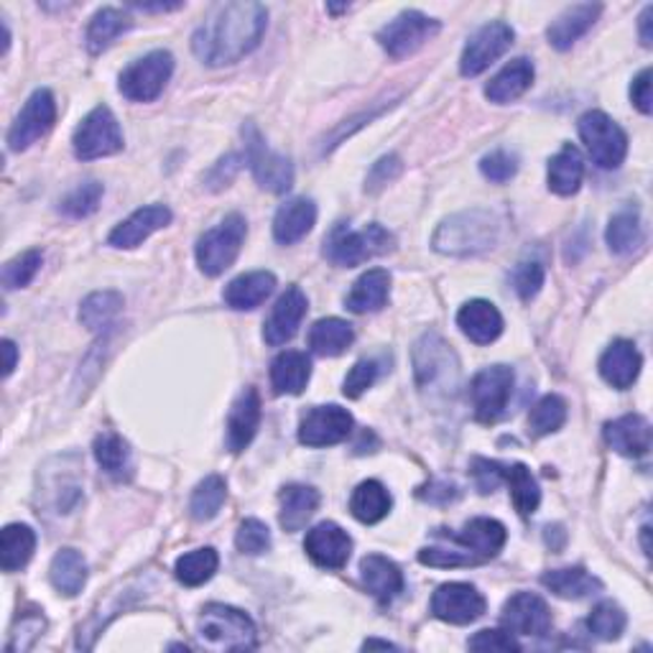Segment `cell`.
Instances as JSON below:
<instances>
[{
    "label": "cell",
    "instance_id": "1",
    "mask_svg": "<svg viewBox=\"0 0 653 653\" xmlns=\"http://www.w3.org/2000/svg\"><path fill=\"white\" fill-rule=\"evenodd\" d=\"M268 11L253 0L220 3L205 15L192 36V49L207 67L236 65L261 44Z\"/></svg>",
    "mask_w": 653,
    "mask_h": 653
},
{
    "label": "cell",
    "instance_id": "2",
    "mask_svg": "<svg viewBox=\"0 0 653 653\" xmlns=\"http://www.w3.org/2000/svg\"><path fill=\"white\" fill-rule=\"evenodd\" d=\"M497 236H501V220L490 209H468L442 222L432 245L437 253L468 259L495 248Z\"/></svg>",
    "mask_w": 653,
    "mask_h": 653
},
{
    "label": "cell",
    "instance_id": "3",
    "mask_svg": "<svg viewBox=\"0 0 653 653\" xmlns=\"http://www.w3.org/2000/svg\"><path fill=\"white\" fill-rule=\"evenodd\" d=\"M197 635L202 646L215 651H248L259 641V628L248 612L230 608V605L209 603L202 610Z\"/></svg>",
    "mask_w": 653,
    "mask_h": 653
},
{
    "label": "cell",
    "instance_id": "4",
    "mask_svg": "<svg viewBox=\"0 0 653 653\" xmlns=\"http://www.w3.org/2000/svg\"><path fill=\"white\" fill-rule=\"evenodd\" d=\"M393 248V236L383 225L373 222L363 230L347 228L345 222L334 225L330 236L324 238V259L334 263V266L353 268L360 263L378 259V255L388 253Z\"/></svg>",
    "mask_w": 653,
    "mask_h": 653
},
{
    "label": "cell",
    "instance_id": "5",
    "mask_svg": "<svg viewBox=\"0 0 653 653\" xmlns=\"http://www.w3.org/2000/svg\"><path fill=\"white\" fill-rule=\"evenodd\" d=\"M414 370L416 383L422 391L432 393H455L457 380H460V363H457L455 350L447 345L439 334H424L414 347Z\"/></svg>",
    "mask_w": 653,
    "mask_h": 653
},
{
    "label": "cell",
    "instance_id": "6",
    "mask_svg": "<svg viewBox=\"0 0 653 653\" xmlns=\"http://www.w3.org/2000/svg\"><path fill=\"white\" fill-rule=\"evenodd\" d=\"M248 222L243 215L232 213L220 225L207 230L197 240V266L205 276H220L228 271L240 255L245 243Z\"/></svg>",
    "mask_w": 653,
    "mask_h": 653
},
{
    "label": "cell",
    "instance_id": "7",
    "mask_svg": "<svg viewBox=\"0 0 653 653\" xmlns=\"http://www.w3.org/2000/svg\"><path fill=\"white\" fill-rule=\"evenodd\" d=\"M75 157L80 161H92L113 157L123 151V130L113 111L107 105H98L95 111L84 115L72 138Z\"/></svg>",
    "mask_w": 653,
    "mask_h": 653
},
{
    "label": "cell",
    "instance_id": "8",
    "mask_svg": "<svg viewBox=\"0 0 653 653\" xmlns=\"http://www.w3.org/2000/svg\"><path fill=\"white\" fill-rule=\"evenodd\" d=\"M580 138L585 141L589 157L600 169H618L626 161L628 136L610 115L603 111H589L577 123Z\"/></svg>",
    "mask_w": 653,
    "mask_h": 653
},
{
    "label": "cell",
    "instance_id": "9",
    "mask_svg": "<svg viewBox=\"0 0 653 653\" xmlns=\"http://www.w3.org/2000/svg\"><path fill=\"white\" fill-rule=\"evenodd\" d=\"M171 75H174V57L169 51L157 49L146 54L121 75L123 98L134 103H153L167 88Z\"/></svg>",
    "mask_w": 653,
    "mask_h": 653
},
{
    "label": "cell",
    "instance_id": "10",
    "mask_svg": "<svg viewBox=\"0 0 653 653\" xmlns=\"http://www.w3.org/2000/svg\"><path fill=\"white\" fill-rule=\"evenodd\" d=\"M243 136H245L248 167H251L255 182H259L261 190H268L274 194L289 192L291 184H294L291 161L286 157H282V153L271 151L266 146V141H263L261 130L255 128L253 123H245Z\"/></svg>",
    "mask_w": 653,
    "mask_h": 653
},
{
    "label": "cell",
    "instance_id": "11",
    "mask_svg": "<svg viewBox=\"0 0 653 653\" xmlns=\"http://www.w3.org/2000/svg\"><path fill=\"white\" fill-rule=\"evenodd\" d=\"M513 380L516 376L508 365H490L472 378L470 399L480 424H495L505 414L513 393Z\"/></svg>",
    "mask_w": 653,
    "mask_h": 653
},
{
    "label": "cell",
    "instance_id": "12",
    "mask_svg": "<svg viewBox=\"0 0 653 653\" xmlns=\"http://www.w3.org/2000/svg\"><path fill=\"white\" fill-rule=\"evenodd\" d=\"M437 31L439 21L429 19L422 11H403L378 31V42L388 57L403 59L422 49L432 36H437Z\"/></svg>",
    "mask_w": 653,
    "mask_h": 653
},
{
    "label": "cell",
    "instance_id": "13",
    "mask_svg": "<svg viewBox=\"0 0 653 653\" xmlns=\"http://www.w3.org/2000/svg\"><path fill=\"white\" fill-rule=\"evenodd\" d=\"M445 539H449V543H455V547H460V557L465 559V564L472 566L501 554L505 541H508V531L495 518H472L470 524H465L460 534H447Z\"/></svg>",
    "mask_w": 653,
    "mask_h": 653
},
{
    "label": "cell",
    "instance_id": "14",
    "mask_svg": "<svg viewBox=\"0 0 653 653\" xmlns=\"http://www.w3.org/2000/svg\"><path fill=\"white\" fill-rule=\"evenodd\" d=\"M57 121V103L49 90H36L28 98V103L23 105L19 118L8 130V146L13 151H26L31 144H36L38 138H44L54 128Z\"/></svg>",
    "mask_w": 653,
    "mask_h": 653
},
{
    "label": "cell",
    "instance_id": "15",
    "mask_svg": "<svg viewBox=\"0 0 653 653\" xmlns=\"http://www.w3.org/2000/svg\"><path fill=\"white\" fill-rule=\"evenodd\" d=\"M353 432V414L347 409L330 403V406H314L301 416L299 442L307 447H332L345 442Z\"/></svg>",
    "mask_w": 653,
    "mask_h": 653
},
{
    "label": "cell",
    "instance_id": "16",
    "mask_svg": "<svg viewBox=\"0 0 653 653\" xmlns=\"http://www.w3.org/2000/svg\"><path fill=\"white\" fill-rule=\"evenodd\" d=\"M485 608V597L468 582H449V585L437 587V593L432 597L434 618L452 626H468L472 620L483 618Z\"/></svg>",
    "mask_w": 653,
    "mask_h": 653
},
{
    "label": "cell",
    "instance_id": "17",
    "mask_svg": "<svg viewBox=\"0 0 653 653\" xmlns=\"http://www.w3.org/2000/svg\"><path fill=\"white\" fill-rule=\"evenodd\" d=\"M513 44V28L503 21L485 23L483 28H478V34L470 38L465 46L460 59V72L465 77H478L493 65L495 59H501Z\"/></svg>",
    "mask_w": 653,
    "mask_h": 653
},
{
    "label": "cell",
    "instance_id": "18",
    "mask_svg": "<svg viewBox=\"0 0 653 653\" xmlns=\"http://www.w3.org/2000/svg\"><path fill=\"white\" fill-rule=\"evenodd\" d=\"M503 626L513 635H547L551 631V610L543 597L516 593L503 605Z\"/></svg>",
    "mask_w": 653,
    "mask_h": 653
},
{
    "label": "cell",
    "instance_id": "19",
    "mask_svg": "<svg viewBox=\"0 0 653 653\" xmlns=\"http://www.w3.org/2000/svg\"><path fill=\"white\" fill-rule=\"evenodd\" d=\"M309 301L305 291L299 286H289L282 297H278L276 307L271 309L266 324H263V340L268 342L271 347L286 345V342L294 340V334L299 332L301 320H305Z\"/></svg>",
    "mask_w": 653,
    "mask_h": 653
},
{
    "label": "cell",
    "instance_id": "20",
    "mask_svg": "<svg viewBox=\"0 0 653 653\" xmlns=\"http://www.w3.org/2000/svg\"><path fill=\"white\" fill-rule=\"evenodd\" d=\"M305 551L317 566L324 570H342L347 564L350 551H353V539L347 531L332 520L317 524L305 539Z\"/></svg>",
    "mask_w": 653,
    "mask_h": 653
},
{
    "label": "cell",
    "instance_id": "21",
    "mask_svg": "<svg viewBox=\"0 0 653 653\" xmlns=\"http://www.w3.org/2000/svg\"><path fill=\"white\" fill-rule=\"evenodd\" d=\"M605 442L623 457H646L651 449V424L641 414H626L605 424Z\"/></svg>",
    "mask_w": 653,
    "mask_h": 653
},
{
    "label": "cell",
    "instance_id": "22",
    "mask_svg": "<svg viewBox=\"0 0 653 653\" xmlns=\"http://www.w3.org/2000/svg\"><path fill=\"white\" fill-rule=\"evenodd\" d=\"M643 357L631 340H616L600 357V376L618 391L631 388L639 380Z\"/></svg>",
    "mask_w": 653,
    "mask_h": 653
},
{
    "label": "cell",
    "instance_id": "23",
    "mask_svg": "<svg viewBox=\"0 0 653 653\" xmlns=\"http://www.w3.org/2000/svg\"><path fill=\"white\" fill-rule=\"evenodd\" d=\"M261 426V396L255 388H245L232 403L228 416V447L230 452H243L251 445Z\"/></svg>",
    "mask_w": 653,
    "mask_h": 653
},
{
    "label": "cell",
    "instance_id": "24",
    "mask_svg": "<svg viewBox=\"0 0 653 653\" xmlns=\"http://www.w3.org/2000/svg\"><path fill=\"white\" fill-rule=\"evenodd\" d=\"M169 222H171L169 207H163V205L141 207L111 232L107 243H111L113 248H136V245H141L146 238H151L157 230L167 228Z\"/></svg>",
    "mask_w": 653,
    "mask_h": 653
},
{
    "label": "cell",
    "instance_id": "25",
    "mask_svg": "<svg viewBox=\"0 0 653 653\" xmlns=\"http://www.w3.org/2000/svg\"><path fill=\"white\" fill-rule=\"evenodd\" d=\"M600 13H603V5L597 3H580V5L566 8L562 15H557V21L551 23L547 31L549 44L559 51L572 49V46L595 26V21L600 19Z\"/></svg>",
    "mask_w": 653,
    "mask_h": 653
},
{
    "label": "cell",
    "instance_id": "26",
    "mask_svg": "<svg viewBox=\"0 0 653 653\" xmlns=\"http://www.w3.org/2000/svg\"><path fill=\"white\" fill-rule=\"evenodd\" d=\"M317 222V205L307 197H294L278 207L274 217V238L282 245H294L312 232Z\"/></svg>",
    "mask_w": 653,
    "mask_h": 653
},
{
    "label": "cell",
    "instance_id": "27",
    "mask_svg": "<svg viewBox=\"0 0 653 653\" xmlns=\"http://www.w3.org/2000/svg\"><path fill=\"white\" fill-rule=\"evenodd\" d=\"M276 289V276L271 271H253V274H243L225 286L222 299L225 305L236 312H245V309H255L266 301Z\"/></svg>",
    "mask_w": 653,
    "mask_h": 653
},
{
    "label": "cell",
    "instance_id": "28",
    "mask_svg": "<svg viewBox=\"0 0 653 653\" xmlns=\"http://www.w3.org/2000/svg\"><path fill=\"white\" fill-rule=\"evenodd\" d=\"M457 324L465 332V337H470L476 345H490L501 337L503 332V317L497 312L495 305H490L485 299H472L457 312Z\"/></svg>",
    "mask_w": 653,
    "mask_h": 653
},
{
    "label": "cell",
    "instance_id": "29",
    "mask_svg": "<svg viewBox=\"0 0 653 653\" xmlns=\"http://www.w3.org/2000/svg\"><path fill=\"white\" fill-rule=\"evenodd\" d=\"M312 378V360L299 350H286L271 363V386L278 396H299Z\"/></svg>",
    "mask_w": 653,
    "mask_h": 653
},
{
    "label": "cell",
    "instance_id": "30",
    "mask_svg": "<svg viewBox=\"0 0 653 653\" xmlns=\"http://www.w3.org/2000/svg\"><path fill=\"white\" fill-rule=\"evenodd\" d=\"M360 577L368 593L380 603H391L396 595L403 593V574L391 559L380 554H368L360 562Z\"/></svg>",
    "mask_w": 653,
    "mask_h": 653
},
{
    "label": "cell",
    "instance_id": "31",
    "mask_svg": "<svg viewBox=\"0 0 653 653\" xmlns=\"http://www.w3.org/2000/svg\"><path fill=\"white\" fill-rule=\"evenodd\" d=\"M534 82V65L531 59L520 57L505 65L493 80L485 84V98L495 105H505L518 100Z\"/></svg>",
    "mask_w": 653,
    "mask_h": 653
},
{
    "label": "cell",
    "instance_id": "32",
    "mask_svg": "<svg viewBox=\"0 0 653 653\" xmlns=\"http://www.w3.org/2000/svg\"><path fill=\"white\" fill-rule=\"evenodd\" d=\"M388 294H391V276L383 268H373L368 274H363L350 289L345 307L355 314L378 312L386 307Z\"/></svg>",
    "mask_w": 653,
    "mask_h": 653
},
{
    "label": "cell",
    "instance_id": "33",
    "mask_svg": "<svg viewBox=\"0 0 653 653\" xmlns=\"http://www.w3.org/2000/svg\"><path fill=\"white\" fill-rule=\"evenodd\" d=\"M278 503H282V513H278V520L286 531H301L307 526V520L314 516L317 508H320V493L309 485H286L278 495Z\"/></svg>",
    "mask_w": 653,
    "mask_h": 653
},
{
    "label": "cell",
    "instance_id": "34",
    "mask_svg": "<svg viewBox=\"0 0 653 653\" xmlns=\"http://www.w3.org/2000/svg\"><path fill=\"white\" fill-rule=\"evenodd\" d=\"M541 585L551 589L562 600H582V597L597 595L603 589V582L593 577L582 566H566V570H551L541 577Z\"/></svg>",
    "mask_w": 653,
    "mask_h": 653
},
{
    "label": "cell",
    "instance_id": "35",
    "mask_svg": "<svg viewBox=\"0 0 653 653\" xmlns=\"http://www.w3.org/2000/svg\"><path fill=\"white\" fill-rule=\"evenodd\" d=\"M582 179H585V159L572 144H566L549 161V190L559 194V197H572V194L580 192Z\"/></svg>",
    "mask_w": 653,
    "mask_h": 653
},
{
    "label": "cell",
    "instance_id": "36",
    "mask_svg": "<svg viewBox=\"0 0 653 653\" xmlns=\"http://www.w3.org/2000/svg\"><path fill=\"white\" fill-rule=\"evenodd\" d=\"M95 460L100 468L105 470V476H111L113 480H130L134 476V455H130L128 442L115 432H103L95 439Z\"/></svg>",
    "mask_w": 653,
    "mask_h": 653
},
{
    "label": "cell",
    "instance_id": "37",
    "mask_svg": "<svg viewBox=\"0 0 653 653\" xmlns=\"http://www.w3.org/2000/svg\"><path fill=\"white\" fill-rule=\"evenodd\" d=\"M49 580L59 595L77 597L88 582V562L77 549H61L51 559Z\"/></svg>",
    "mask_w": 653,
    "mask_h": 653
},
{
    "label": "cell",
    "instance_id": "38",
    "mask_svg": "<svg viewBox=\"0 0 653 653\" xmlns=\"http://www.w3.org/2000/svg\"><path fill=\"white\" fill-rule=\"evenodd\" d=\"M355 332L353 324L345 320H337V317H326V320L314 322L312 330H309V347H312L314 355L322 357H337L345 353V350L353 345Z\"/></svg>",
    "mask_w": 653,
    "mask_h": 653
},
{
    "label": "cell",
    "instance_id": "39",
    "mask_svg": "<svg viewBox=\"0 0 653 653\" xmlns=\"http://www.w3.org/2000/svg\"><path fill=\"white\" fill-rule=\"evenodd\" d=\"M134 26V21L128 19V13H123L121 8H100V11L92 15L88 26V51L90 54H103L107 46H111L115 38H118L123 31Z\"/></svg>",
    "mask_w": 653,
    "mask_h": 653
},
{
    "label": "cell",
    "instance_id": "40",
    "mask_svg": "<svg viewBox=\"0 0 653 653\" xmlns=\"http://www.w3.org/2000/svg\"><path fill=\"white\" fill-rule=\"evenodd\" d=\"M36 551V534L26 524H11L0 536V564L5 572H19Z\"/></svg>",
    "mask_w": 653,
    "mask_h": 653
},
{
    "label": "cell",
    "instance_id": "41",
    "mask_svg": "<svg viewBox=\"0 0 653 653\" xmlns=\"http://www.w3.org/2000/svg\"><path fill=\"white\" fill-rule=\"evenodd\" d=\"M605 238H608L610 251L616 255L633 253L635 248L643 243V222H641L639 207L628 205L620 209V213L612 215Z\"/></svg>",
    "mask_w": 653,
    "mask_h": 653
},
{
    "label": "cell",
    "instance_id": "42",
    "mask_svg": "<svg viewBox=\"0 0 653 653\" xmlns=\"http://www.w3.org/2000/svg\"><path fill=\"white\" fill-rule=\"evenodd\" d=\"M388 511H391V493L378 480H365L350 497V513L360 524H378L388 516Z\"/></svg>",
    "mask_w": 653,
    "mask_h": 653
},
{
    "label": "cell",
    "instance_id": "43",
    "mask_svg": "<svg viewBox=\"0 0 653 653\" xmlns=\"http://www.w3.org/2000/svg\"><path fill=\"white\" fill-rule=\"evenodd\" d=\"M217 566H220V557H217V551L213 547H205V549H194V551H190V554L179 557L174 564V574L184 587H199L215 577Z\"/></svg>",
    "mask_w": 653,
    "mask_h": 653
},
{
    "label": "cell",
    "instance_id": "44",
    "mask_svg": "<svg viewBox=\"0 0 653 653\" xmlns=\"http://www.w3.org/2000/svg\"><path fill=\"white\" fill-rule=\"evenodd\" d=\"M505 483H508V488H511L513 505H516V511L520 513V516L528 518L539 511L541 490L526 465H520V462L511 465V468L505 470Z\"/></svg>",
    "mask_w": 653,
    "mask_h": 653
},
{
    "label": "cell",
    "instance_id": "45",
    "mask_svg": "<svg viewBox=\"0 0 653 653\" xmlns=\"http://www.w3.org/2000/svg\"><path fill=\"white\" fill-rule=\"evenodd\" d=\"M225 497H228V485H225V480L220 476H207L192 493V501H190L192 518L199 520V524L213 520L217 513H220Z\"/></svg>",
    "mask_w": 653,
    "mask_h": 653
},
{
    "label": "cell",
    "instance_id": "46",
    "mask_svg": "<svg viewBox=\"0 0 653 653\" xmlns=\"http://www.w3.org/2000/svg\"><path fill=\"white\" fill-rule=\"evenodd\" d=\"M121 309H123V297L118 291H95L82 301L80 320L88 330L98 332V330H105V326L121 314Z\"/></svg>",
    "mask_w": 653,
    "mask_h": 653
},
{
    "label": "cell",
    "instance_id": "47",
    "mask_svg": "<svg viewBox=\"0 0 653 653\" xmlns=\"http://www.w3.org/2000/svg\"><path fill=\"white\" fill-rule=\"evenodd\" d=\"M564 422H566V401L557 393L543 396V399L531 409V414H528V429H531V434H536V437H547V434L559 432L564 426Z\"/></svg>",
    "mask_w": 653,
    "mask_h": 653
},
{
    "label": "cell",
    "instance_id": "48",
    "mask_svg": "<svg viewBox=\"0 0 653 653\" xmlns=\"http://www.w3.org/2000/svg\"><path fill=\"white\" fill-rule=\"evenodd\" d=\"M626 626H628L626 612L620 610V605L610 603V600L597 605V608L589 612V618H587L589 633L600 641H618L620 635H623Z\"/></svg>",
    "mask_w": 653,
    "mask_h": 653
},
{
    "label": "cell",
    "instance_id": "49",
    "mask_svg": "<svg viewBox=\"0 0 653 653\" xmlns=\"http://www.w3.org/2000/svg\"><path fill=\"white\" fill-rule=\"evenodd\" d=\"M103 184L100 182H84L80 186H75L72 192L61 199L59 209L67 217H75V220H82V217H90L95 209L100 207V199H103Z\"/></svg>",
    "mask_w": 653,
    "mask_h": 653
},
{
    "label": "cell",
    "instance_id": "50",
    "mask_svg": "<svg viewBox=\"0 0 653 653\" xmlns=\"http://www.w3.org/2000/svg\"><path fill=\"white\" fill-rule=\"evenodd\" d=\"M42 263H44L42 251H26V253H21L19 259L8 261L3 266V274H0V282H3L5 291L23 289V286H28L31 282H34V276L38 274V268H42Z\"/></svg>",
    "mask_w": 653,
    "mask_h": 653
},
{
    "label": "cell",
    "instance_id": "51",
    "mask_svg": "<svg viewBox=\"0 0 653 653\" xmlns=\"http://www.w3.org/2000/svg\"><path fill=\"white\" fill-rule=\"evenodd\" d=\"M236 547H238V551H243V554H251V557H259V554H263V551H268L271 549L268 526L259 518L243 520V524L238 526Z\"/></svg>",
    "mask_w": 653,
    "mask_h": 653
},
{
    "label": "cell",
    "instance_id": "52",
    "mask_svg": "<svg viewBox=\"0 0 653 653\" xmlns=\"http://www.w3.org/2000/svg\"><path fill=\"white\" fill-rule=\"evenodd\" d=\"M513 289L524 301H531L536 294L541 291L543 286V263L536 261V259H528V261H520L516 268H513Z\"/></svg>",
    "mask_w": 653,
    "mask_h": 653
},
{
    "label": "cell",
    "instance_id": "53",
    "mask_svg": "<svg viewBox=\"0 0 653 653\" xmlns=\"http://www.w3.org/2000/svg\"><path fill=\"white\" fill-rule=\"evenodd\" d=\"M480 171H483L485 179H490V182L495 184L511 182L518 171V157L516 153H511L508 149L490 151L488 157H483V161H480Z\"/></svg>",
    "mask_w": 653,
    "mask_h": 653
},
{
    "label": "cell",
    "instance_id": "54",
    "mask_svg": "<svg viewBox=\"0 0 653 653\" xmlns=\"http://www.w3.org/2000/svg\"><path fill=\"white\" fill-rule=\"evenodd\" d=\"M46 628V620L42 616H36V612H26V616H21L19 626L13 628L11 633V643H8L5 651H28L34 646V641L38 635L44 633Z\"/></svg>",
    "mask_w": 653,
    "mask_h": 653
},
{
    "label": "cell",
    "instance_id": "55",
    "mask_svg": "<svg viewBox=\"0 0 653 653\" xmlns=\"http://www.w3.org/2000/svg\"><path fill=\"white\" fill-rule=\"evenodd\" d=\"M376 378H378L376 360H357L353 365V370L347 373L345 388H342V391H345L347 399H360V396L376 383Z\"/></svg>",
    "mask_w": 653,
    "mask_h": 653
},
{
    "label": "cell",
    "instance_id": "56",
    "mask_svg": "<svg viewBox=\"0 0 653 653\" xmlns=\"http://www.w3.org/2000/svg\"><path fill=\"white\" fill-rule=\"evenodd\" d=\"M505 465L501 462H493V460H483V457H478V460H472V478H476V485L480 493H493V490L505 483Z\"/></svg>",
    "mask_w": 653,
    "mask_h": 653
},
{
    "label": "cell",
    "instance_id": "57",
    "mask_svg": "<svg viewBox=\"0 0 653 653\" xmlns=\"http://www.w3.org/2000/svg\"><path fill=\"white\" fill-rule=\"evenodd\" d=\"M468 646L472 651H520V643L513 639L511 631H490V628L472 635Z\"/></svg>",
    "mask_w": 653,
    "mask_h": 653
},
{
    "label": "cell",
    "instance_id": "58",
    "mask_svg": "<svg viewBox=\"0 0 653 653\" xmlns=\"http://www.w3.org/2000/svg\"><path fill=\"white\" fill-rule=\"evenodd\" d=\"M401 171H403V163H401L399 157H396V153H391V157L378 159L376 163H373L368 179H365V190H368V192L383 190L388 182H393V179L401 174Z\"/></svg>",
    "mask_w": 653,
    "mask_h": 653
},
{
    "label": "cell",
    "instance_id": "59",
    "mask_svg": "<svg viewBox=\"0 0 653 653\" xmlns=\"http://www.w3.org/2000/svg\"><path fill=\"white\" fill-rule=\"evenodd\" d=\"M238 161H240L238 153H230V157L217 161V167L209 171V176H207L209 190L217 192V190H222V186H228L232 182V176H236L238 169H240Z\"/></svg>",
    "mask_w": 653,
    "mask_h": 653
},
{
    "label": "cell",
    "instance_id": "60",
    "mask_svg": "<svg viewBox=\"0 0 653 653\" xmlns=\"http://www.w3.org/2000/svg\"><path fill=\"white\" fill-rule=\"evenodd\" d=\"M631 100L633 105L639 107L643 115H651L653 100H651V69H643V72L635 77L631 84Z\"/></svg>",
    "mask_w": 653,
    "mask_h": 653
},
{
    "label": "cell",
    "instance_id": "61",
    "mask_svg": "<svg viewBox=\"0 0 653 653\" xmlns=\"http://www.w3.org/2000/svg\"><path fill=\"white\" fill-rule=\"evenodd\" d=\"M651 15H653V5H646L641 13V44L651 46L653 36H651Z\"/></svg>",
    "mask_w": 653,
    "mask_h": 653
},
{
    "label": "cell",
    "instance_id": "62",
    "mask_svg": "<svg viewBox=\"0 0 653 653\" xmlns=\"http://www.w3.org/2000/svg\"><path fill=\"white\" fill-rule=\"evenodd\" d=\"M3 353H5V368H3V373H5V378H8L13 373V368H15V357H19V350H15V345H13L11 340H5L3 342Z\"/></svg>",
    "mask_w": 653,
    "mask_h": 653
},
{
    "label": "cell",
    "instance_id": "63",
    "mask_svg": "<svg viewBox=\"0 0 653 653\" xmlns=\"http://www.w3.org/2000/svg\"><path fill=\"white\" fill-rule=\"evenodd\" d=\"M138 11H149V13H163V11H176L182 8V3H157V5H146V3H134Z\"/></svg>",
    "mask_w": 653,
    "mask_h": 653
},
{
    "label": "cell",
    "instance_id": "64",
    "mask_svg": "<svg viewBox=\"0 0 653 653\" xmlns=\"http://www.w3.org/2000/svg\"><path fill=\"white\" fill-rule=\"evenodd\" d=\"M363 649H396L393 643H388V641H373V639H368L363 643Z\"/></svg>",
    "mask_w": 653,
    "mask_h": 653
}]
</instances>
